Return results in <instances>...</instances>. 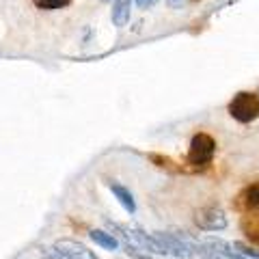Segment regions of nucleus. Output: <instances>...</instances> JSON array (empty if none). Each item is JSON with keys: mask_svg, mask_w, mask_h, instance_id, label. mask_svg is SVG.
Listing matches in <instances>:
<instances>
[{"mask_svg": "<svg viewBox=\"0 0 259 259\" xmlns=\"http://www.w3.org/2000/svg\"><path fill=\"white\" fill-rule=\"evenodd\" d=\"M229 115L240 123H250L259 117V95L242 91L229 102Z\"/></svg>", "mask_w": 259, "mask_h": 259, "instance_id": "nucleus-1", "label": "nucleus"}, {"mask_svg": "<svg viewBox=\"0 0 259 259\" xmlns=\"http://www.w3.org/2000/svg\"><path fill=\"white\" fill-rule=\"evenodd\" d=\"M216 153V141L205 132H199L192 136L188 147V164L192 166H205L214 160Z\"/></svg>", "mask_w": 259, "mask_h": 259, "instance_id": "nucleus-2", "label": "nucleus"}, {"mask_svg": "<svg viewBox=\"0 0 259 259\" xmlns=\"http://www.w3.org/2000/svg\"><path fill=\"white\" fill-rule=\"evenodd\" d=\"M153 238H156V242L160 244L164 255L190 257V255H194V250H197V246H194L188 238H182V236H177V233H153Z\"/></svg>", "mask_w": 259, "mask_h": 259, "instance_id": "nucleus-3", "label": "nucleus"}, {"mask_svg": "<svg viewBox=\"0 0 259 259\" xmlns=\"http://www.w3.org/2000/svg\"><path fill=\"white\" fill-rule=\"evenodd\" d=\"M197 225L203 231H223L227 229V216L221 207H203L197 214Z\"/></svg>", "mask_w": 259, "mask_h": 259, "instance_id": "nucleus-4", "label": "nucleus"}, {"mask_svg": "<svg viewBox=\"0 0 259 259\" xmlns=\"http://www.w3.org/2000/svg\"><path fill=\"white\" fill-rule=\"evenodd\" d=\"M54 250L65 259H97L93 250H89L76 240H59L54 244Z\"/></svg>", "mask_w": 259, "mask_h": 259, "instance_id": "nucleus-5", "label": "nucleus"}, {"mask_svg": "<svg viewBox=\"0 0 259 259\" xmlns=\"http://www.w3.org/2000/svg\"><path fill=\"white\" fill-rule=\"evenodd\" d=\"M108 188H110V192L117 197L119 203L123 205V209H125L127 214H134V212H136V201H134L132 192H130L125 186H121V184H117V182H110V184H108Z\"/></svg>", "mask_w": 259, "mask_h": 259, "instance_id": "nucleus-6", "label": "nucleus"}, {"mask_svg": "<svg viewBox=\"0 0 259 259\" xmlns=\"http://www.w3.org/2000/svg\"><path fill=\"white\" fill-rule=\"evenodd\" d=\"M130 15H132V0H115L112 5V24L119 28H123L130 22Z\"/></svg>", "mask_w": 259, "mask_h": 259, "instance_id": "nucleus-7", "label": "nucleus"}, {"mask_svg": "<svg viewBox=\"0 0 259 259\" xmlns=\"http://www.w3.org/2000/svg\"><path fill=\"white\" fill-rule=\"evenodd\" d=\"M89 236H91V240L95 242L97 246H102L104 250H117L119 248V240L112 236V233H108V231L91 229V231H89Z\"/></svg>", "mask_w": 259, "mask_h": 259, "instance_id": "nucleus-8", "label": "nucleus"}, {"mask_svg": "<svg viewBox=\"0 0 259 259\" xmlns=\"http://www.w3.org/2000/svg\"><path fill=\"white\" fill-rule=\"evenodd\" d=\"M244 205L248 209H259V184L250 186V188L244 192Z\"/></svg>", "mask_w": 259, "mask_h": 259, "instance_id": "nucleus-9", "label": "nucleus"}, {"mask_svg": "<svg viewBox=\"0 0 259 259\" xmlns=\"http://www.w3.org/2000/svg\"><path fill=\"white\" fill-rule=\"evenodd\" d=\"M39 9H46V11H54V9H63L67 7L71 0H32Z\"/></svg>", "mask_w": 259, "mask_h": 259, "instance_id": "nucleus-10", "label": "nucleus"}, {"mask_svg": "<svg viewBox=\"0 0 259 259\" xmlns=\"http://www.w3.org/2000/svg\"><path fill=\"white\" fill-rule=\"evenodd\" d=\"M233 248H238V250H240V255H244L246 259H259V250L248 248L246 244H240V242H236V244H233Z\"/></svg>", "mask_w": 259, "mask_h": 259, "instance_id": "nucleus-11", "label": "nucleus"}, {"mask_svg": "<svg viewBox=\"0 0 259 259\" xmlns=\"http://www.w3.org/2000/svg\"><path fill=\"white\" fill-rule=\"evenodd\" d=\"M158 0H136V7L139 9H147V7H151V5H156Z\"/></svg>", "mask_w": 259, "mask_h": 259, "instance_id": "nucleus-12", "label": "nucleus"}, {"mask_svg": "<svg viewBox=\"0 0 259 259\" xmlns=\"http://www.w3.org/2000/svg\"><path fill=\"white\" fill-rule=\"evenodd\" d=\"M168 5H171V7H182L184 0H168Z\"/></svg>", "mask_w": 259, "mask_h": 259, "instance_id": "nucleus-13", "label": "nucleus"}]
</instances>
